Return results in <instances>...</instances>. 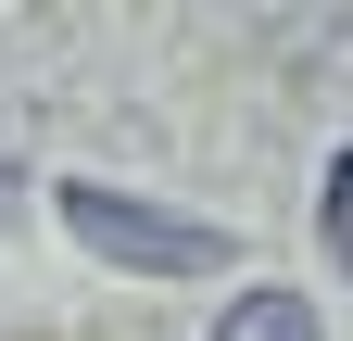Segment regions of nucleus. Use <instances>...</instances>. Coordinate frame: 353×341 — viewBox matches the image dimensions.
Masks as SVG:
<instances>
[{"label":"nucleus","mask_w":353,"mask_h":341,"mask_svg":"<svg viewBox=\"0 0 353 341\" xmlns=\"http://www.w3.org/2000/svg\"><path fill=\"white\" fill-rule=\"evenodd\" d=\"M63 228L88 240V253H114V266H164V278H214L228 266V228H202V215H152V202H126V190H101V177H76L63 190Z\"/></svg>","instance_id":"1"},{"label":"nucleus","mask_w":353,"mask_h":341,"mask_svg":"<svg viewBox=\"0 0 353 341\" xmlns=\"http://www.w3.org/2000/svg\"><path fill=\"white\" fill-rule=\"evenodd\" d=\"M214 341H316V304H303V291H240V304L214 316Z\"/></svg>","instance_id":"2"},{"label":"nucleus","mask_w":353,"mask_h":341,"mask_svg":"<svg viewBox=\"0 0 353 341\" xmlns=\"http://www.w3.org/2000/svg\"><path fill=\"white\" fill-rule=\"evenodd\" d=\"M316 228H328V253H341V266H353V152L328 164V202H316Z\"/></svg>","instance_id":"3"}]
</instances>
